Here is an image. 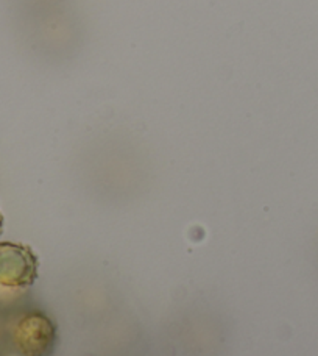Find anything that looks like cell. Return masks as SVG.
<instances>
[{
	"mask_svg": "<svg viewBox=\"0 0 318 356\" xmlns=\"http://www.w3.org/2000/svg\"><path fill=\"white\" fill-rule=\"evenodd\" d=\"M11 338L22 356H46L53 346L55 328L46 316L27 314L16 322Z\"/></svg>",
	"mask_w": 318,
	"mask_h": 356,
	"instance_id": "7a4b0ae2",
	"label": "cell"
},
{
	"mask_svg": "<svg viewBox=\"0 0 318 356\" xmlns=\"http://www.w3.org/2000/svg\"><path fill=\"white\" fill-rule=\"evenodd\" d=\"M2 227H3V216L0 214V232H2Z\"/></svg>",
	"mask_w": 318,
	"mask_h": 356,
	"instance_id": "3957f363",
	"label": "cell"
},
{
	"mask_svg": "<svg viewBox=\"0 0 318 356\" xmlns=\"http://www.w3.org/2000/svg\"><path fill=\"white\" fill-rule=\"evenodd\" d=\"M36 278L37 258L28 245L0 243V288H27Z\"/></svg>",
	"mask_w": 318,
	"mask_h": 356,
	"instance_id": "6da1fadb",
	"label": "cell"
}]
</instances>
